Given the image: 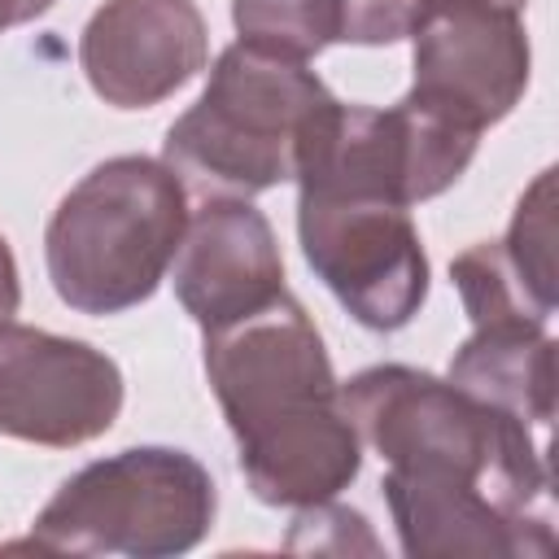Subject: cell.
Listing matches in <instances>:
<instances>
[{
	"instance_id": "obj_18",
	"label": "cell",
	"mask_w": 559,
	"mask_h": 559,
	"mask_svg": "<svg viewBox=\"0 0 559 559\" xmlns=\"http://www.w3.org/2000/svg\"><path fill=\"white\" fill-rule=\"evenodd\" d=\"M22 306V280H17V258L9 249V240L0 236V323H9Z\"/></svg>"
},
{
	"instance_id": "obj_4",
	"label": "cell",
	"mask_w": 559,
	"mask_h": 559,
	"mask_svg": "<svg viewBox=\"0 0 559 559\" xmlns=\"http://www.w3.org/2000/svg\"><path fill=\"white\" fill-rule=\"evenodd\" d=\"M218 511L210 467L175 445H127L79 467L31 524L26 546L52 555L170 559L205 542Z\"/></svg>"
},
{
	"instance_id": "obj_15",
	"label": "cell",
	"mask_w": 559,
	"mask_h": 559,
	"mask_svg": "<svg viewBox=\"0 0 559 559\" xmlns=\"http://www.w3.org/2000/svg\"><path fill=\"white\" fill-rule=\"evenodd\" d=\"M231 22L240 39L297 61H310L332 44L328 0H231Z\"/></svg>"
},
{
	"instance_id": "obj_11",
	"label": "cell",
	"mask_w": 559,
	"mask_h": 559,
	"mask_svg": "<svg viewBox=\"0 0 559 559\" xmlns=\"http://www.w3.org/2000/svg\"><path fill=\"white\" fill-rule=\"evenodd\" d=\"M170 284L201 332L271 306L284 293V253L271 218L249 197H205L188 214Z\"/></svg>"
},
{
	"instance_id": "obj_12",
	"label": "cell",
	"mask_w": 559,
	"mask_h": 559,
	"mask_svg": "<svg viewBox=\"0 0 559 559\" xmlns=\"http://www.w3.org/2000/svg\"><path fill=\"white\" fill-rule=\"evenodd\" d=\"M240 445V472L258 502L266 507H319L349 489L362 472V437L345 406L301 415L293 424L266 428Z\"/></svg>"
},
{
	"instance_id": "obj_1",
	"label": "cell",
	"mask_w": 559,
	"mask_h": 559,
	"mask_svg": "<svg viewBox=\"0 0 559 559\" xmlns=\"http://www.w3.org/2000/svg\"><path fill=\"white\" fill-rule=\"evenodd\" d=\"M341 406L389 463V511L489 502L515 520H550V472L528 424L454 380L380 362L341 384Z\"/></svg>"
},
{
	"instance_id": "obj_20",
	"label": "cell",
	"mask_w": 559,
	"mask_h": 559,
	"mask_svg": "<svg viewBox=\"0 0 559 559\" xmlns=\"http://www.w3.org/2000/svg\"><path fill=\"white\" fill-rule=\"evenodd\" d=\"M489 4H502V9H515V13H520L528 0H489Z\"/></svg>"
},
{
	"instance_id": "obj_9",
	"label": "cell",
	"mask_w": 559,
	"mask_h": 559,
	"mask_svg": "<svg viewBox=\"0 0 559 559\" xmlns=\"http://www.w3.org/2000/svg\"><path fill=\"white\" fill-rule=\"evenodd\" d=\"M122 393V371L105 349L0 323V437L48 450L87 445L114 428Z\"/></svg>"
},
{
	"instance_id": "obj_2",
	"label": "cell",
	"mask_w": 559,
	"mask_h": 559,
	"mask_svg": "<svg viewBox=\"0 0 559 559\" xmlns=\"http://www.w3.org/2000/svg\"><path fill=\"white\" fill-rule=\"evenodd\" d=\"M336 96L310 61L236 39L162 144V162L201 197H258L297 175L314 118Z\"/></svg>"
},
{
	"instance_id": "obj_19",
	"label": "cell",
	"mask_w": 559,
	"mask_h": 559,
	"mask_svg": "<svg viewBox=\"0 0 559 559\" xmlns=\"http://www.w3.org/2000/svg\"><path fill=\"white\" fill-rule=\"evenodd\" d=\"M57 0H0V35L13 31V26H26L35 17H44Z\"/></svg>"
},
{
	"instance_id": "obj_16",
	"label": "cell",
	"mask_w": 559,
	"mask_h": 559,
	"mask_svg": "<svg viewBox=\"0 0 559 559\" xmlns=\"http://www.w3.org/2000/svg\"><path fill=\"white\" fill-rule=\"evenodd\" d=\"M507 258L542 288L555 293V170H542L520 197L502 236Z\"/></svg>"
},
{
	"instance_id": "obj_7",
	"label": "cell",
	"mask_w": 559,
	"mask_h": 559,
	"mask_svg": "<svg viewBox=\"0 0 559 559\" xmlns=\"http://www.w3.org/2000/svg\"><path fill=\"white\" fill-rule=\"evenodd\" d=\"M205 376L236 441L341 402L328 345L284 288L271 306L205 332Z\"/></svg>"
},
{
	"instance_id": "obj_10",
	"label": "cell",
	"mask_w": 559,
	"mask_h": 559,
	"mask_svg": "<svg viewBox=\"0 0 559 559\" xmlns=\"http://www.w3.org/2000/svg\"><path fill=\"white\" fill-rule=\"evenodd\" d=\"M210 61V26L197 0H105L83 35L87 87L114 109H153Z\"/></svg>"
},
{
	"instance_id": "obj_17",
	"label": "cell",
	"mask_w": 559,
	"mask_h": 559,
	"mask_svg": "<svg viewBox=\"0 0 559 559\" xmlns=\"http://www.w3.org/2000/svg\"><path fill=\"white\" fill-rule=\"evenodd\" d=\"M332 4V44H397L411 39L432 0H328Z\"/></svg>"
},
{
	"instance_id": "obj_6",
	"label": "cell",
	"mask_w": 559,
	"mask_h": 559,
	"mask_svg": "<svg viewBox=\"0 0 559 559\" xmlns=\"http://www.w3.org/2000/svg\"><path fill=\"white\" fill-rule=\"evenodd\" d=\"M297 240L341 310L397 332L428 301V253L406 205L341 188H297Z\"/></svg>"
},
{
	"instance_id": "obj_14",
	"label": "cell",
	"mask_w": 559,
	"mask_h": 559,
	"mask_svg": "<svg viewBox=\"0 0 559 559\" xmlns=\"http://www.w3.org/2000/svg\"><path fill=\"white\" fill-rule=\"evenodd\" d=\"M450 280L472 328H502V323H533L546 328L555 314V293L533 284L502 249V240H476L450 262Z\"/></svg>"
},
{
	"instance_id": "obj_5",
	"label": "cell",
	"mask_w": 559,
	"mask_h": 559,
	"mask_svg": "<svg viewBox=\"0 0 559 559\" xmlns=\"http://www.w3.org/2000/svg\"><path fill=\"white\" fill-rule=\"evenodd\" d=\"M480 135L402 96L389 109L332 100L297 157V188H341L419 205L441 197L476 157Z\"/></svg>"
},
{
	"instance_id": "obj_13",
	"label": "cell",
	"mask_w": 559,
	"mask_h": 559,
	"mask_svg": "<svg viewBox=\"0 0 559 559\" xmlns=\"http://www.w3.org/2000/svg\"><path fill=\"white\" fill-rule=\"evenodd\" d=\"M445 380L533 428H546L555 419V336L533 323L476 328L454 349Z\"/></svg>"
},
{
	"instance_id": "obj_3",
	"label": "cell",
	"mask_w": 559,
	"mask_h": 559,
	"mask_svg": "<svg viewBox=\"0 0 559 559\" xmlns=\"http://www.w3.org/2000/svg\"><path fill=\"white\" fill-rule=\"evenodd\" d=\"M188 227L183 179L144 153L92 166L44 227L52 293L79 314H122L157 293Z\"/></svg>"
},
{
	"instance_id": "obj_8",
	"label": "cell",
	"mask_w": 559,
	"mask_h": 559,
	"mask_svg": "<svg viewBox=\"0 0 559 559\" xmlns=\"http://www.w3.org/2000/svg\"><path fill=\"white\" fill-rule=\"evenodd\" d=\"M411 39V100L476 135L520 105L533 74V48L515 9L489 0H432Z\"/></svg>"
}]
</instances>
